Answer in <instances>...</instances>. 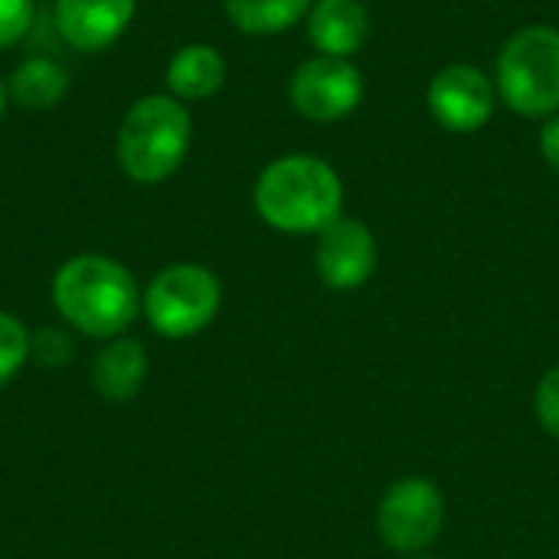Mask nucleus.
Listing matches in <instances>:
<instances>
[{"label":"nucleus","instance_id":"nucleus-15","mask_svg":"<svg viewBox=\"0 0 559 559\" xmlns=\"http://www.w3.org/2000/svg\"><path fill=\"white\" fill-rule=\"evenodd\" d=\"M314 0H226V16L239 33L278 36L308 16Z\"/></svg>","mask_w":559,"mask_h":559},{"label":"nucleus","instance_id":"nucleus-9","mask_svg":"<svg viewBox=\"0 0 559 559\" xmlns=\"http://www.w3.org/2000/svg\"><path fill=\"white\" fill-rule=\"evenodd\" d=\"M377 236L364 219L337 216L328 229L318 233L314 269L334 292H354L367 285L377 272Z\"/></svg>","mask_w":559,"mask_h":559},{"label":"nucleus","instance_id":"nucleus-3","mask_svg":"<svg viewBox=\"0 0 559 559\" xmlns=\"http://www.w3.org/2000/svg\"><path fill=\"white\" fill-rule=\"evenodd\" d=\"M190 138H193V118L180 98L144 95L124 111L115 154L128 180L141 187H154L180 170L190 151Z\"/></svg>","mask_w":559,"mask_h":559},{"label":"nucleus","instance_id":"nucleus-22","mask_svg":"<svg viewBox=\"0 0 559 559\" xmlns=\"http://www.w3.org/2000/svg\"><path fill=\"white\" fill-rule=\"evenodd\" d=\"M416 559H432V557H423V554H416Z\"/></svg>","mask_w":559,"mask_h":559},{"label":"nucleus","instance_id":"nucleus-11","mask_svg":"<svg viewBox=\"0 0 559 559\" xmlns=\"http://www.w3.org/2000/svg\"><path fill=\"white\" fill-rule=\"evenodd\" d=\"M305 26L318 56L350 59L370 36V13L360 0H314Z\"/></svg>","mask_w":559,"mask_h":559},{"label":"nucleus","instance_id":"nucleus-17","mask_svg":"<svg viewBox=\"0 0 559 559\" xmlns=\"http://www.w3.org/2000/svg\"><path fill=\"white\" fill-rule=\"evenodd\" d=\"M69 357H72V344H69L66 331L49 328V331H36L33 334L29 360L43 364V367H62V364H69Z\"/></svg>","mask_w":559,"mask_h":559},{"label":"nucleus","instance_id":"nucleus-20","mask_svg":"<svg viewBox=\"0 0 559 559\" xmlns=\"http://www.w3.org/2000/svg\"><path fill=\"white\" fill-rule=\"evenodd\" d=\"M537 141H540L544 160L559 174V115L544 118V128H540V138H537Z\"/></svg>","mask_w":559,"mask_h":559},{"label":"nucleus","instance_id":"nucleus-6","mask_svg":"<svg viewBox=\"0 0 559 559\" xmlns=\"http://www.w3.org/2000/svg\"><path fill=\"white\" fill-rule=\"evenodd\" d=\"M445 524L442 491L429 478H400L390 485L377 508V531L383 544L396 554H423L432 547Z\"/></svg>","mask_w":559,"mask_h":559},{"label":"nucleus","instance_id":"nucleus-21","mask_svg":"<svg viewBox=\"0 0 559 559\" xmlns=\"http://www.w3.org/2000/svg\"><path fill=\"white\" fill-rule=\"evenodd\" d=\"M7 95H10V92H7V85L0 82V118H3V111H7Z\"/></svg>","mask_w":559,"mask_h":559},{"label":"nucleus","instance_id":"nucleus-1","mask_svg":"<svg viewBox=\"0 0 559 559\" xmlns=\"http://www.w3.org/2000/svg\"><path fill=\"white\" fill-rule=\"evenodd\" d=\"M49 295L59 318L95 341L121 337L141 314V288L134 275L102 252L66 259L52 275Z\"/></svg>","mask_w":559,"mask_h":559},{"label":"nucleus","instance_id":"nucleus-18","mask_svg":"<svg viewBox=\"0 0 559 559\" xmlns=\"http://www.w3.org/2000/svg\"><path fill=\"white\" fill-rule=\"evenodd\" d=\"M534 409H537L540 426H544L554 439H559V367L547 370V373H544V380L537 383Z\"/></svg>","mask_w":559,"mask_h":559},{"label":"nucleus","instance_id":"nucleus-5","mask_svg":"<svg viewBox=\"0 0 559 559\" xmlns=\"http://www.w3.org/2000/svg\"><path fill=\"white\" fill-rule=\"evenodd\" d=\"M223 305V285L200 262H174L160 269L141 292V314L154 334L183 341L213 324Z\"/></svg>","mask_w":559,"mask_h":559},{"label":"nucleus","instance_id":"nucleus-10","mask_svg":"<svg viewBox=\"0 0 559 559\" xmlns=\"http://www.w3.org/2000/svg\"><path fill=\"white\" fill-rule=\"evenodd\" d=\"M138 0H56V29L79 52L108 49L134 20Z\"/></svg>","mask_w":559,"mask_h":559},{"label":"nucleus","instance_id":"nucleus-2","mask_svg":"<svg viewBox=\"0 0 559 559\" xmlns=\"http://www.w3.org/2000/svg\"><path fill=\"white\" fill-rule=\"evenodd\" d=\"M252 203L265 226L288 236H318L344 216V183L328 160L314 154H285L262 167Z\"/></svg>","mask_w":559,"mask_h":559},{"label":"nucleus","instance_id":"nucleus-19","mask_svg":"<svg viewBox=\"0 0 559 559\" xmlns=\"http://www.w3.org/2000/svg\"><path fill=\"white\" fill-rule=\"evenodd\" d=\"M33 23V0H0V49L23 39Z\"/></svg>","mask_w":559,"mask_h":559},{"label":"nucleus","instance_id":"nucleus-16","mask_svg":"<svg viewBox=\"0 0 559 559\" xmlns=\"http://www.w3.org/2000/svg\"><path fill=\"white\" fill-rule=\"evenodd\" d=\"M29 350H33L29 328L16 314L0 311V390L13 383L20 370L29 364Z\"/></svg>","mask_w":559,"mask_h":559},{"label":"nucleus","instance_id":"nucleus-8","mask_svg":"<svg viewBox=\"0 0 559 559\" xmlns=\"http://www.w3.org/2000/svg\"><path fill=\"white\" fill-rule=\"evenodd\" d=\"M426 105L439 128L452 134H475L495 115L498 85L485 69L472 62H452L432 75L426 88Z\"/></svg>","mask_w":559,"mask_h":559},{"label":"nucleus","instance_id":"nucleus-14","mask_svg":"<svg viewBox=\"0 0 559 559\" xmlns=\"http://www.w3.org/2000/svg\"><path fill=\"white\" fill-rule=\"evenodd\" d=\"M7 92L16 105L46 111V108H56L69 95V72L56 59L33 56L13 69Z\"/></svg>","mask_w":559,"mask_h":559},{"label":"nucleus","instance_id":"nucleus-7","mask_svg":"<svg viewBox=\"0 0 559 559\" xmlns=\"http://www.w3.org/2000/svg\"><path fill=\"white\" fill-rule=\"evenodd\" d=\"M288 102L308 121H341L364 102V75L350 59L311 56L292 72Z\"/></svg>","mask_w":559,"mask_h":559},{"label":"nucleus","instance_id":"nucleus-4","mask_svg":"<svg viewBox=\"0 0 559 559\" xmlns=\"http://www.w3.org/2000/svg\"><path fill=\"white\" fill-rule=\"evenodd\" d=\"M498 98L521 118L559 115V29L531 23L508 36L495 62Z\"/></svg>","mask_w":559,"mask_h":559},{"label":"nucleus","instance_id":"nucleus-12","mask_svg":"<svg viewBox=\"0 0 559 559\" xmlns=\"http://www.w3.org/2000/svg\"><path fill=\"white\" fill-rule=\"evenodd\" d=\"M147 367H151V360L138 337H128V334L111 337L92 360V370H88L92 390L105 403H115V406L131 403L147 380Z\"/></svg>","mask_w":559,"mask_h":559},{"label":"nucleus","instance_id":"nucleus-13","mask_svg":"<svg viewBox=\"0 0 559 559\" xmlns=\"http://www.w3.org/2000/svg\"><path fill=\"white\" fill-rule=\"evenodd\" d=\"M167 88L180 102H206L226 82V59L210 43H190L167 62Z\"/></svg>","mask_w":559,"mask_h":559}]
</instances>
